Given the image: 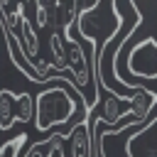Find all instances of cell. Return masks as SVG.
I'll list each match as a JSON object with an SVG mask.
<instances>
[{"mask_svg": "<svg viewBox=\"0 0 157 157\" xmlns=\"http://www.w3.org/2000/svg\"><path fill=\"white\" fill-rule=\"evenodd\" d=\"M76 110H78V103H76L74 93L66 86L54 83V86L42 88L34 96V118L32 120L39 132H47L54 125H66Z\"/></svg>", "mask_w": 157, "mask_h": 157, "instance_id": "6da1fadb", "label": "cell"}, {"mask_svg": "<svg viewBox=\"0 0 157 157\" xmlns=\"http://www.w3.org/2000/svg\"><path fill=\"white\" fill-rule=\"evenodd\" d=\"M155 52H157V42L155 37L142 39L140 44L132 47L130 56H128V71L132 78H157V69H155Z\"/></svg>", "mask_w": 157, "mask_h": 157, "instance_id": "7a4b0ae2", "label": "cell"}, {"mask_svg": "<svg viewBox=\"0 0 157 157\" xmlns=\"http://www.w3.org/2000/svg\"><path fill=\"white\" fill-rule=\"evenodd\" d=\"M155 137H157V115L152 113L137 132L130 135L125 142V155L128 157H155Z\"/></svg>", "mask_w": 157, "mask_h": 157, "instance_id": "3957f363", "label": "cell"}, {"mask_svg": "<svg viewBox=\"0 0 157 157\" xmlns=\"http://www.w3.org/2000/svg\"><path fill=\"white\" fill-rule=\"evenodd\" d=\"M93 120H91V113L83 115V120L69 132L64 135V140L69 142V155L66 157H91L93 155Z\"/></svg>", "mask_w": 157, "mask_h": 157, "instance_id": "277c9868", "label": "cell"}, {"mask_svg": "<svg viewBox=\"0 0 157 157\" xmlns=\"http://www.w3.org/2000/svg\"><path fill=\"white\" fill-rule=\"evenodd\" d=\"M15 125V93L2 88L0 91V130H10Z\"/></svg>", "mask_w": 157, "mask_h": 157, "instance_id": "5b68a950", "label": "cell"}, {"mask_svg": "<svg viewBox=\"0 0 157 157\" xmlns=\"http://www.w3.org/2000/svg\"><path fill=\"white\" fill-rule=\"evenodd\" d=\"M34 118V96L15 93V123H29Z\"/></svg>", "mask_w": 157, "mask_h": 157, "instance_id": "8992f818", "label": "cell"}, {"mask_svg": "<svg viewBox=\"0 0 157 157\" xmlns=\"http://www.w3.org/2000/svg\"><path fill=\"white\" fill-rule=\"evenodd\" d=\"M49 49H52V56H54V61H52L54 71H66V49H64V39H61V32L59 29L52 32Z\"/></svg>", "mask_w": 157, "mask_h": 157, "instance_id": "52a82bcc", "label": "cell"}, {"mask_svg": "<svg viewBox=\"0 0 157 157\" xmlns=\"http://www.w3.org/2000/svg\"><path fill=\"white\" fill-rule=\"evenodd\" d=\"M27 132H20V135H15L12 140H7V142H2L0 145V157H20V152H22V147L27 145Z\"/></svg>", "mask_w": 157, "mask_h": 157, "instance_id": "ba28073f", "label": "cell"}, {"mask_svg": "<svg viewBox=\"0 0 157 157\" xmlns=\"http://www.w3.org/2000/svg\"><path fill=\"white\" fill-rule=\"evenodd\" d=\"M34 12H37V17H34L37 27H39V29L49 27V22H52V7L44 5V2H34Z\"/></svg>", "mask_w": 157, "mask_h": 157, "instance_id": "9c48e42d", "label": "cell"}]
</instances>
